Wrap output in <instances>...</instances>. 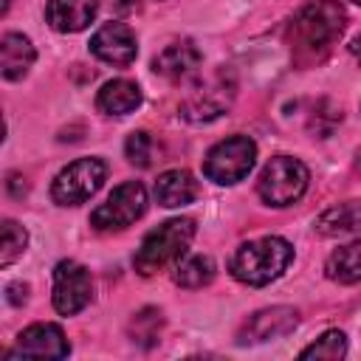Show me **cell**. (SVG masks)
Instances as JSON below:
<instances>
[{
  "label": "cell",
  "instance_id": "cell-26",
  "mask_svg": "<svg viewBox=\"0 0 361 361\" xmlns=\"http://www.w3.org/2000/svg\"><path fill=\"white\" fill-rule=\"evenodd\" d=\"M350 51H353V56H355V59L361 62V34H358V37H355V39L350 42Z\"/></svg>",
  "mask_w": 361,
  "mask_h": 361
},
{
  "label": "cell",
  "instance_id": "cell-4",
  "mask_svg": "<svg viewBox=\"0 0 361 361\" xmlns=\"http://www.w3.org/2000/svg\"><path fill=\"white\" fill-rule=\"evenodd\" d=\"M254 158H257V144L248 135H231L206 152L203 175L214 183H237L251 172Z\"/></svg>",
  "mask_w": 361,
  "mask_h": 361
},
{
  "label": "cell",
  "instance_id": "cell-2",
  "mask_svg": "<svg viewBox=\"0 0 361 361\" xmlns=\"http://www.w3.org/2000/svg\"><path fill=\"white\" fill-rule=\"evenodd\" d=\"M195 237V223L189 217H175V220H166L161 223L158 228H152L141 248L135 251L133 257V265L141 276H149V274H158L164 271L166 265L178 262L183 257V251L189 248Z\"/></svg>",
  "mask_w": 361,
  "mask_h": 361
},
{
  "label": "cell",
  "instance_id": "cell-27",
  "mask_svg": "<svg viewBox=\"0 0 361 361\" xmlns=\"http://www.w3.org/2000/svg\"><path fill=\"white\" fill-rule=\"evenodd\" d=\"M353 3H355V6H361V0H353Z\"/></svg>",
  "mask_w": 361,
  "mask_h": 361
},
{
  "label": "cell",
  "instance_id": "cell-5",
  "mask_svg": "<svg viewBox=\"0 0 361 361\" xmlns=\"http://www.w3.org/2000/svg\"><path fill=\"white\" fill-rule=\"evenodd\" d=\"M344 28V8L336 0H316L307 3L296 20L293 34L305 48H327Z\"/></svg>",
  "mask_w": 361,
  "mask_h": 361
},
{
  "label": "cell",
  "instance_id": "cell-11",
  "mask_svg": "<svg viewBox=\"0 0 361 361\" xmlns=\"http://www.w3.org/2000/svg\"><path fill=\"white\" fill-rule=\"evenodd\" d=\"M296 327V310L293 307H265L257 310L240 330V341H268V338H279L285 333H290Z\"/></svg>",
  "mask_w": 361,
  "mask_h": 361
},
{
  "label": "cell",
  "instance_id": "cell-3",
  "mask_svg": "<svg viewBox=\"0 0 361 361\" xmlns=\"http://www.w3.org/2000/svg\"><path fill=\"white\" fill-rule=\"evenodd\" d=\"M307 166L290 155H276L265 164L259 180H257V192L268 206H290L296 203L305 189H307Z\"/></svg>",
  "mask_w": 361,
  "mask_h": 361
},
{
  "label": "cell",
  "instance_id": "cell-6",
  "mask_svg": "<svg viewBox=\"0 0 361 361\" xmlns=\"http://www.w3.org/2000/svg\"><path fill=\"white\" fill-rule=\"evenodd\" d=\"M104 175H107V166L99 158H79L54 178L51 197L59 206H79L99 192V186L104 183Z\"/></svg>",
  "mask_w": 361,
  "mask_h": 361
},
{
  "label": "cell",
  "instance_id": "cell-17",
  "mask_svg": "<svg viewBox=\"0 0 361 361\" xmlns=\"http://www.w3.org/2000/svg\"><path fill=\"white\" fill-rule=\"evenodd\" d=\"M34 62V45L23 34H6L0 42V71L6 79H23Z\"/></svg>",
  "mask_w": 361,
  "mask_h": 361
},
{
  "label": "cell",
  "instance_id": "cell-12",
  "mask_svg": "<svg viewBox=\"0 0 361 361\" xmlns=\"http://www.w3.org/2000/svg\"><path fill=\"white\" fill-rule=\"evenodd\" d=\"M228 99H231V90L226 87V82L217 76L212 82H206L203 87L192 90V96L183 102L180 113L192 121H209V118H217L220 113H226L228 107Z\"/></svg>",
  "mask_w": 361,
  "mask_h": 361
},
{
  "label": "cell",
  "instance_id": "cell-9",
  "mask_svg": "<svg viewBox=\"0 0 361 361\" xmlns=\"http://www.w3.org/2000/svg\"><path fill=\"white\" fill-rule=\"evenodd\" d=\"M90 51L102 59V62H107V65H118V68H124V65H130L133 59H135V54H138V48H135V34L124 25V23H104L93 37H90Z\"/></svg>",
  "mask_w": 361,
  "mask_h": 361
},
{
  "label": "cell",
  "instance_id": "cell-23",
  "mask_svg": "<svg viewBox=\"0 0 361 361\" xmlns=\"http://www.w3.org/2000/svg\"><path fill=\"white\" fill-rule=\"evenodd\" d=\"M130 330H133L135 341H141L144 347L155 344V338H158V330H161V313H158V310H152V307L141 310V313L133 319Z\"/></svg>",
  "mask_w": 361,
  "mask_h": 361
},
{
  "label": "cell",
  "instance_id": "cell-7",
  "mask_svg": "<svg viewBox=\"0 0 361 361\" xmlns=\"http://www.w3.org/2000/svg\"><path fill=\"white\" fill-rule=\"evenodd\" d=\"M147 209V192L138 180H127L121 186H116L110 192V197L93 209L90 223L102 231H113V228H127L130 223H135Z\"/></svg>",
  "mask_w": 361,
  "mask_h": 361
},
{
  "label": "cell",
  "instance_id": "cell-8",
  "mask_svg": "<svg viewBox=\"0 0 361 361\" xmlns=\"http://www.w3.org/2000/svg\"><path fill=\"white\" fill-rule=\"evenodd\" d=\"M93 296V282L85 265L73 259H62L54 268V307L62 316H73L82 307H87Z\"/></svg>",
  "mask_w": 361,
  "mask_h": 361
},
{
  "label": "cell",
  "instance_id": "cell-15",
  "mask_svg": "<svg viewBox=\"0 0 361 361\" xmlns=\"http://www.w3.org/2000/svg\"><path fill=\"white\" fill-rule=\"evenodd\" d=\"M197 195H200V186H197V180H195L186 169H169V172H164V175L155 180V197H158V203L166 206V209L186 206V203H192Z\"/></svg>",
  "mask_w": 361,
  "mask_h": 361
},
{
  "label": "cell",
  "instance_id": "cell-18",
  "mask_svg": "<svg viewBox=\"0 0 361 361\" xmlns=\"http://www.w3.org/2000/svg\"><path fill=\"white\" fill-rule=\"evenodd\" d=\"M316 231L324 234V237H341V234L361 231V203L358 200H347V203L330 206L327 212L319 214Z\"/></svg>",
  "mask_w": 361,
  "mask_h": 361
},
{
  "label": "cell",
  "instance_id": "cell-25",
  "mask_svg": "<svg viewBox=\"0 0 361 361\" xmlns=\"http://www.w3.org/2000/svg\"><path fill=\"white\" fill-rule=\"evenodd\" d=\"M113 6L118 11H135L138 8V0H113Z\"/></svg>",
  "mask_w": 361,
  "mask_h": 361
},
{
  "label": "cell",
  "instance_id": "cell-22",
  "mask_svg": "<svg viewBox=\"0 0 361 361\" xmlns=\"http://www.w3.org/2000/svg\"><path fill=\"white\" fill-rule=\"evenodd\" d=\"M28 234L23 226H17L14 220L3 223V251H0V265H11L23 251H25Z\"/></svg>",
  "mask_w": 361,
  "mask_h": 361
},
{
  "label": "cell",
  "instance_id": "cell-1",
  "mask_svg": "<svg viewBox=\"0 0 361 361\" xmlns=\"http://www.w3.org/2000/svg\"><path fill=\"white\" fill-rule=\"evenodd\" d=\"M293 259V248L288 240L282 237H259L251 243H243L234 257H231V274L234 279L245 282V285H268L271 279H276L288 262Z\"/></svg>",
  "mask_w": 361,
  "mask_h": 361
},
{
  "label": "cell",
  "instance_id": "cell-16",
  "mask_svg": "<svg viewBox=\"0 0 361 361\" xmlns=\"http://www.w3.org/2000/svg\"><path fill=\"white\" fill-rule=\"evenodd\" d=\"M138 104H141V87L130 79H113L96 96V107L107 116H127Z\"/></svg>",
  "mask_w": 361,
  "mask_h": 361
},
{
  "label": "cell",
  "instance_id": "cell-19",
  "mask_svg": "<svg viewBox=\"0 0 361 361\" xmlns=\"http://www.w3.org/2000/svg\"><path fill=\"white\" fill-rule=\"evenodd\" d=\"M324 271L336 282H358L361 279V240H353L347 245H338L327 257Z\"/></svg>",
  "mask_w": 361,
  "mask_h": 361
},
{
  "label": "cell",
  "instance_id": "cell-14",
  "mask_svg": "<svg viewBox=\"0 0 361 361\" xmlns=\"http://www.w3.org/2000/svg\"><path fill=\"white\" fill-rule=\"evenodd\" d=\"M200 59H203L200 51H197L189 39H183V42L166 45V48L152 59V68H155V73H161V76H166V79H183V76H189V73L197 71Z\"/></svg>",
  "mask_w": 361,
  "mask_h": 361
},
{
  "label": "cell",
  "instance_id": "cell-20",
  "mask_svg": "<svg viewBox=\"0 0 361 361\" xmlns=\"http://www.w3.org/2000/svg\"><path fill=\"white\" fill-rule=\"evenodd\" d=\"M214 279V262L209 257H189L175 268V282L180 288H203Z\"/></svg>",
  "mask_w": 361,
  "mask_h": 361
},
{
  "label": "cell",
  "instance_id": "cell-24",
  "mask_svg": "<svg viewBox=\"0 0 361 361\" xmlns=\"http://www.w3.org/2000/svg\"><path fill=\"white\" fill-rule=\"evenodd\" d=\"M124 152L135 166H149V161H152V138L147 133H133L127 138V144H124Z\"/></svg>",
  "mask_w": 361,
  "mask_h": 361
},
{
  "label": "cell",
  "instance_id": "cell-13",
  "mask_svg": "<svg viewBox=\"0 0 361 361\" xmlns=\"http://www.w3.org/2000/svg\"><path fill=\"white\" fill-rule=\"evenodd\" d=\"M96 8L99 0H45V17L62 34L87 28V23L96 17Z\"/></svg>",
  "mask_w": 361,
  "mask_h": 361
},
{
  "label": "cell",
  "instance_id": "cell-10",
  "mask_svg": "<svg viewBox=\"0 0 361 361\" xmlns=\"http://www.w3.org/2000/svg\"><path fill=\"white\" fill-rule=\"evenodd\" d=\"M71 353L65 333L56 324H31L20 333L14 353L8 355H45V358H65Z\"/></svg>",
  "mask_w": 361,
  "mask_h": 361
},
{
  "label": "cell",
  "instance_id": "cell-21",
  "mask_svg": "<svg viewBox=\"0 0 361 361\" xmlns=\"http://www.w3.org/2000/svg\"><path fill=\"white\" fill-rule=\"evenodd\" d=\"M347 353V338L338 330H327L322 338H316L310 347L302 350V358H341Z\"/></svg>",
  "mask_w": 361,
  "mask_h": 361
}]
</instances>
